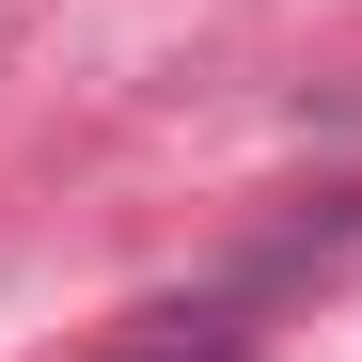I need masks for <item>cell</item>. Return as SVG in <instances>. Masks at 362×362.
Here are the masks:
<instances>
[{"label": "cell", "instance_id": "6da1fadb", "mask_svg": "<svg viewBox=\"0 0 362 362\" xmlns=\"http://www.w3.org/2000/svg\"><path fill=\"white\" fill-rule=\"evenodd\" d=\"M236 346H252V331H236V299H205V315H158L127 362H236Z\"/></svg>", "mask_w": 362, "mask_h": 362}]
</instances>
